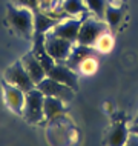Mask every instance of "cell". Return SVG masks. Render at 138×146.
<instances>
[{
  "instance_id": "6da1fadb",
  "label": "cell",
  "mask_w": 138,
  "mask_h": 146,
  "mask_svg": "<svg viewBox=\"0 0 138 146\" xmlns=\"http://www.w3.org/2000/svg\"><path fill=\"white\" fill-rule=\"evenodd\" d=\"M8 22L20 35L26 38L34 37V11L25 6L9 5L6 11Z\"/></svg>"
},
{
  "instance_id": "7a4b0ae2",
  "label": "cell",
  "mask_w": 138,
  "mask_h": 146,
  "mask_svg": "<svg viewBox=\"0 0 138 146\" xmlns=\"http://www.w3.org/2000/svg\"><path fill=\"white\" fill-rule=\"evenodd\" d=\"M43 102H45V94L35 86L34 89L28 91L25 97V108H23V118L29 123H40L45 120V112H43Z\"/></svg>"
},
{
  "instance_id": "3957f363",
  "label": "cell",
  "mask_w": 138,
  "mask_h": 146,
  "mask_svg": "<svg viewBox=\"0 0 138 146\" xmlns=\"http://www.w3.org/2000/svg\"><path fill=\"white\" fill-rule=\"evenodd\" d=\"M106 29H109V26L103 19H98L95 15H92V17H85L81 22L80 31H78L77 43L86 45V46H92L94 42L97 40V37Z\"/></svg>"
},
{
  "instance_id": "277c9868",
  "label": "cell",
  "mask_w": 138,
  "mask_h": 146,
  "mask_svg": "<svg viewBox=\"0 0 138 146\" xmlns=\"http://www.w3.org/2000/svg\"><path fill=\"white\" fill-rule=\"evenodd\" d=\"M74 45L75 43L66 40L63 37H58V35L52 34L51 31L45 34V46L46 51L51 57L54 58L55 62H66V58L69 57L71 51H72Z\"/></svg>"
},
{
  "instance_id": "5b68a950",
  "label": "cell",
  "mask_w": 138,
  "mask_h": 146,
  "mask_svg": "<svg viewBox=\"0 0 138 146\" xmlns=\"http://www.w3.org/2000/svg\"><path fill=\"white\" fill-rule=\"evenodd\" d=\"M37 88L42 91L45 96H51V97H57L63 100L65 103L68 102H72L74 97H75V89H72L71 86L65 85V83H60V82L54 80V78H43L40 83L37 85Z\"/></svg>"
},
{
  "instance_id": "8992f818",
  "label": "cell",
  "mask_w": 138,
  "mask_h": 146,
  "mask_svg": "<svg viewBox=\"0 0 138 146\" xmlns=\"http://www.w3.org/2000/svg\"><path fill=\"white\" fill-rule=\"evenodd\" d=\"M5 82L23 89L25 92L35 88V83L32 82V78L29 77V74L26 72L25 66L22 65L20 60L15 62L14 65H11L9 68L5 71Z\"/></svg>"
},
{
  "instance_id": "52a82bcc",
  "label": "cell",
  "mask_w": 138,
  "mask_h": 146,
  "mask_svg": "<svg viewBox=\"0 0 138 146\" xmlns=\"http://www.w3.org/2000/svg\"><path fill=\"white\" fill-rule=\"evenodd\" d=\"M86 17V15H85ZM85 17H68V19H61L58 20V23L51 29V33L58 35V37H63L66 40L77 43V37H78V31H80L81 22Z\"/></svg>"
},
{
  "instance_id": "ba28073f",
  "label": "cell",
  "mask_w": 138,
  "mask_h": 146,
  "mask_svg": "<svg viewBox=\"0 0 138 146\" xmlns=\"http://www.w3.org/2000/svg\"><path fill=\"white\" fill-rule=\"evenodd\" d=\"M46 77L54 78V80L60 82V83H65L71 86L72 89H78V76H77V71L69 68L65 62H57L55 65L48 71Z\"/></svg>"
},
{
  "instance_id": "9c48e42d",
  "label": "cell",
  "mask_w": 138,
  "mask_h": 146,
  "mask_svg": "<svg viewBox=\"0 0 138 146\" xmlns=\"http://www.w3.org/2000/svg\"><path fill=\"white\" fill-rule=\"evenodd\" d=\"M3 96H5V102L8 105V108L13 112H15L17 115H23V108H25V97L26 92L17 86L8 83L3 80Z\"/></svg>"
},
{
  "instance_id": "30bf717a",
  "label": "cell",
  "mask_w": 138,
  "mask_h": 146,
  "mask_svg": "<svg viewBox=\"0 0 138 146\" xmlns=\"http://www.w3.org/2000/svg\"><path fill=\"white\" fill-rule=\"evenodd\" d=\"M31 52L35 56L38 62L42 63V66L46 69V74H48V71L52 68L55 65V62L52 57L48 54V51H46V46H45V34H34V43H32V51Z\"/></svg>"
},
{
  "instance_id": "8fae6325",
  "label": "cell",
  "mask_w": 138,
  "mask_h": 146,
  "mask_svg": "<svg viewBox=\"0 0 138 146\" xmlns=\"http://www.w3.org/2000/svg\"><path fill=\"white\" fill-rule=\"evenodd\" d=\"M20 62H22V65L25 66L26 72L29 74V77L32 78V82L35 83V86L40 83L43 78H46V69L43 68L42 63L35 58V56L32 52L25 54V56L20 58Z\"/></svg>"
},
{
  "instance_id": "7c38bea8",
  "label": "cell",
  "mask_w": 138,
  "mask_h": 146,
  "mask_svg": "<svg viewBox=\"0 0 138 146\" xmlns=\"http://www.w3.org/2000/svg\"><path fill=\"white\" fill-rule=\"evenodd\" d=\"M58 20L60 19H55L40 9H35L34 11V34H46L57 25Z\"/></svg>"
},
{
  "instance_id": "4fadbf2b",
  "label": "cell",
  "mask_w": 138,
  "mask_h": 146,
  "mask_svg": "<svg viewBox=\"0 0 138 146\" xmlns=\"http://www.w3.org/2000/svg\"><path fill=\"white\" fill-rule=\"evenodd\" d=\"M43 112H45L46 120H55L57 117L63 115L66 112L65 102L57 97L45 96V102H43Z\"/></svg>"
},
{
  "instance_id": "5bb4252c",
  "label": "cell",
  "mask_w": 138,
  "mask_h": 146,
  "mask_svg": "<svg viewBox=\"0 0 138 146\" xmlns=\"http://www.w3.org/2000/svg\"><path fill=\"white\" fill-rule=\"evenodd\" d=\"M94 52H95V49H94L92 46H86V45H80V43H77V45H74V48H72L69 57L66 58L65 63L69 66V68H72V69L77 71V66L80 65V62L85 60L88 56H92Z\"/></svg>"
},
{
  "instance_id": "9a60e30c",
  "label": "cell",
  "mask_w": 138,
  "mask_h": 146,
  "mask_svg": "<svg viewBox=\"0 0 138 146\" xmlns=\"http://www.w3.org/2000/svg\"><path fill=\"white\" fill-rule=\"evenodd\" d=\"M60 9L69 17H85L89 11L85 0H61Z\"/></svg>"
},
{
  "instance_id": "2e32d148",
  "label": "cell",
  "mask_w": 138,
  "mask_h": 146,
  "mask_svg": "<svg viewBox=\"0 0 138 146\" xmlns=\"http://www.w3.org/2000/svg\"><path fill=\"white\" fill-rule=\"evenodd\" d=\"M92 48L98 54H110L114 51V48H115V37H114V34L109 29L103 31L97 37V40L94 42Z\"/></svg>"
},
{
  "instance_id": "e0dca14e",
  "label": "cell",
  "mask_w": 138,
  "mask_h": 146,
  "mask_svg": "<svg viewBox=\"0 0 138 146\" xmlns=\"http://www.w3.org/2000/svg\"><path fill=\"white\" fill-rule=\"evenodd\" d=\"M127 135H129V129L126 128L123 123H117L112 129H110L109 137H108V143L109 145H115V146L126 145Z\"/></svg>"
},
{
  "instance_id": "ac0fdd59",
  "label": "cell",
  "mask_w": 138,
  "mask_h": 146,
  "mask_svg": "<svg viewBox=\"0 0 138 146\" xmlns=\"http://www.w3.org/2000/svg\"><path fill=\"white\" fill-rule=\"evenodd\" d=\"M98 66H100L98 58L92 54V56H88L85 60H81L80 65L77 66V69H78V72H80L81 76L92 77V76H95V74L98 72Z\"/></svg>"
},
{
  "instance_id": "d6986e66",
  "label": "cell",
  "mask_w": 138,
  "mask_h": 146,
  "mask_svg": "<svg viewBox=\"0 0 138 146\" xmlns=\"http://www.w3.org/2000/svg\"><path fill=\"white\" fill-rule=\"evenodd\" d=\"M85 2L90 14L104 20V11L108 6V0H85Z\"/></svg>"
},
{
  "instance_id": "ffe728a7",
  "label": "cell",
  "mask_w": 138,
  "mask_h": 146,
  "mask_svg": "<svg viewBox=\"0 0 138 146\" xmlns=\"http://www.w3.org/2000/svg\"><path fill=\"white\" fill-rule=\"evenodd\" d=\"M17 6H25V8H29V9H38V0H13Z\"/></svg>"
}]
</instances>
